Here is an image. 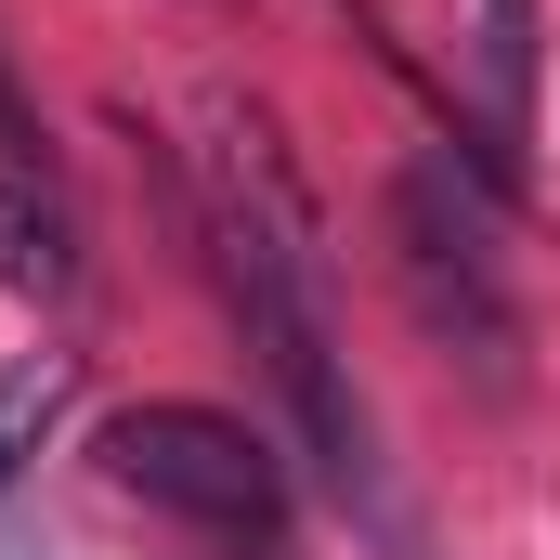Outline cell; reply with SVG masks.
I'll return each instance as SVG.
<instances>
[{
    "instance_id": "obj_2",
    "label": "cell",
    "mask_w": 560,
    "mask_h": 560,
    "mask_svg": "<svg viewBox=\"0 0 560 560\" xmlns=\"http://www.w3.org/2000/svg\"><path fill=\"white\" fill-rule=\"evenodd\" d=\"M392 275H405L418 339L469 365L482 405H509L522 392V300H509V261H495V209L443 156H405V183H392Z\"/></svg>"
},
{
    "instance_id": "obj_5",
    "label": "cell",
    "mask_w": 560,
    "mask_h": 560,
    "mask_svg": "<svg viewBox=\"0 0 560 560\" xmlns=\"http://www.w3.org/2000/svg\"><path fill=\"white\" fill-rule=\"evenodd\" d=\"M0 287H26V300H66L79 287V248H66L52 183H13V170H0Z\"/></svg>"
},
{
    "instance_id": "obj_6",
    "label": "cell",
    "mask_w": 560,
    "mask_h": 560,
    "mask_svg": "<svg viewBox=\"0 0 560 560\" xmlns=\"http://www.w3.org/2000/svg\"><path fill=\"white\" fill-rule=\"evenodd\" d=\"M66 418V365L52 352H26V365H0V482L39 456V430Z\"/></svg>"
},
{
    "instance_id": "obj_7",
    "label": "cell",
    "mask_w": 560,
    "mask_h": 560,
    "mask_svg": "<svg viewBox=\"0 0 560 560\" xmlns=\"http://www.w3.org/2000/svg\"><path fill=\"white\" fill-rule=\"evenodd\" d=\"M0 170H13V183H52V156H39V118L13 105V66H0Z\"/></svg>"
},
{
    "instance_id": "obj_4",
    "label": "cell",
    "mask_w": 560,
    "mask_h": 560,
    "mask_svg": "<svg viewBox=\"0 0 560 560\" xmlns=\"http://www.w3.org/2000/svg\"><path fill=\"white\" fill-rule=\"evenodd\" d=\"M535 66H548V13L535 0H469V92H482L495 156L535 143Z\"/></svg>"
},
{
    "instance_id": "obj_3",
    "label": "cell",
    "mask_w": 560,
    "mask_h": 560,
    "mask_svg": "<svg viewBox=\"0 0 560 560\" xmlns=\"http://www.w3.org/2000/svg\"><path fill=\"white\" fill-rule=\"evenodd\" d=\"M92 456H105L118 495L196 522V535H248V548H275V535H287V469H275V443H261L248 418H222V405H118Z\"/></svg>"
},
{
    "instance_id": "obj_1",
    "label": "cell",
    "mask_w": 560,
    "mask_h": 560,
    "mask_svg": "<svg viewBox=\"0 0 560 560\" xmlns=\"http://www.w3.org/2000/svg\"><path fill=\"white\" fill-rule=\"evenodd\" d=\"M196 183H209L222 300H235L248 352L275 365L287 418H300V456H313L352 509H378V430H365L352 365H339V339H326V248H313V196H300V170H287L275 118L222 92V105H209V143H196Z\"/></svg>"
}]
</instances>
